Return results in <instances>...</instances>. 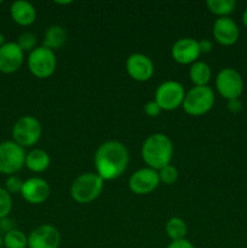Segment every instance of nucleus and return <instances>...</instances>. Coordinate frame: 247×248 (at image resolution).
I'll return each mask as SVG.
<instances>
[{"instance_id":"5701e85b","label":"nucleus","mask_w":247,"mask_h":248,"mask_svg":"<svg viewBox=\"0 0 247 248\" xmlns=\"http://www.w3.org/2000/svg\"><path fill=\"white\" fill-rule=\"evenodd\" d=\"M5 248H27L28 247V237L21 230L15 229L4 235Z\"/></svg>"},{"instance_id":"c9c22d12","label":"nucleus","mask_w":247,"mask_h":248,"mask_svg":"<svg viewBox=\"0 0 247 248\" xmlns=\"http://www.w3.org/2000/svg\"><path fill=\"white\" fill-rule=\"evenodd\" d=\"M2 245H4V237L0 234V248H2Z\"/></svg>"},{"instance_id":"dca6fc26","label":"nucleus","mask_w":247,"mask_h":248,"mask_svg":"<svg viewBox=\"0 0 247 248\" xmlns=\"http://www.w3.org/2000/svg\"><path fill=\"white\" fill-rule=\"evenodd\" d=\"M24 52L17 43H6L0 47V72L12 74L23 64Z\"/></svg>"},{"instance_id":"ddd939ff","label":"nucleus","mask_w":247,"mask_h":248,"mask_svg":"<svg viewBox=\"0 0 247 248\" xmlns=\"http://www.w3.org/2000/svg\"><path fill=\"white\" fill-rule=\"evenodd\" d=\"M50 186L40 177H31L23 182L21 195L27 202L31 205H40L50 196Z\"/></svg>"},{"instance_id":"4468645a","label":"nucleus","mask_w":247,"mask_h":248,"mask_svg":"<svg viewBox=\"0 0 247 248\" xmlns=\"http://www.w3.org/2000/svg\"><path fill=\"white\" fill-rule=\"evenodd\" d=\"M171 55L179 64H193L200 56L199 41L191 38L178 39L172 46Z\"/></svg>"},{"instance_id":"0eeeda50","label":"nucleus","mask_w":247,"mask_h":248,"mask_svg":"<svg viewBox=\"0 0 247 248\" xmlns=\"http://www.w3.org/2000/svg\"><path fill=\"white\" fill-rule=\"evenodd\" d=\"M43 133L41 124L34 116L24 115L15 123L12 127V138L14 142L22 148L31 147L39 142Z\"/></svg>"},{"instance_id":"6e6552de","label":"nucleus","mask_w":247,"mask_h":248,"mask_svg":"<svg viewBox=\"0 0 247 248\" xmlns=\"http://www.w3.org/2000/svg\"><path fill=\"white\" fill-rule=\"evenodd\" d=\"M185 97L183 85L174 80H169L157 86L154 101L159 104L161 110H176L182 107Z\"/></svg>"},{"instance_id":"f8f14e48","label":"nucleus","mask_w":247,"mask_h":248,"mask_svg":"<svg viewBox=\"0 0 247 248\" xmlns=\"http://www.w3.org/2000/svg\"><path fill=\"white\" fill-rule=\"evenodd\" d=\"M126 70L133 80L144 82L154 74V63L143 53H132L126 60Z\"/></svg>"},{"instance_id":"f704fd0d","label":"nucleus","mask_w":247,"mask_h":248,"mask_svg":"<svg viewBox=\"0 0 247 248\" xmlns=\"http://www.w3.org/2000/svg\"><path fill=\"white\" fill-rule=\"evenodd\" d=\"M56 4L58 5H68V4H72V1L70 0H68V1H55Z\"/></svg>"},{"instance_id":"b1692460","label":"nucleus","mask_w":247,"mask_h":248,"mask_svg":"<svg viewBox=\"0 0 247 248\" xmlns=\"http://www.w3.org/2000/svg\"><path fill=\"white\" fill-rule=\"evenodd\" d=\"M160 178V183H164L165 186H172L177 182L178 179V171L174 166H172L171 164L167 165V166L162 167L161 170L157 171Z\"/></svg>"},{"instance_id":"1a4fd4ad","label":"nucleus","mask_w":247,"mask_h":248,"mask_svg":"<svg viewBox=\"0 0 247 248\" xmlns=\"http://www.w3.org/2000/svg\"><path fill=\"white\" fill-rule=\"evenodd\" d=\"M216 89L225 99L239 98L244 91V80L234 68H224L216 78Z\"/></svg>"},{"instance_id":"2eb2a0df","label":"nucleus","mask_w":247,"mask_h":248,"mask_svg":"<svg viewBox=\"0 0 247 248\" xmlns=\"http://www.w3.org/2000/svg\"><path fill=\"white\" fill-rule=\"evenodd\" d=\"M213 38L224 46H232L240 36V29L234 19L230 17H218L213 23Z\"/></svg>"},{"instance_id":"72a5a7b5","label":"nucleus","mask_w":247,"mask_h":248,"mask_svg":"<svg viewBox=\"0 0 247 248\" xmlns=\"http://www.w3.org/2000/svg\"><path fill=\"white\" fill-rule=\"evenodd\" d=\"M5 36H4V34H1L0 33V47H1L2 45H5Z\"/></svg>"},{"instance_id":"9b49d317","label":"nucleus","mask_w":247,"mask_h":248,"mask_svg":"<svg viewBox=\"0 0 247 248\" xmlns=\"http://www.w3.org/2000/svg\"><path fill=\"white\" fill-rule=\"evenodd\" d=\"M60 245V232L51 224L39 225L28 236V248H58Z\"/></svg>"},{"instance_id":"f03ea898","label":"nucleus","mask_w":247,"mask_h":248,"mask_svg":"<svg viewBox=\"0 0 247 248\" xmlns=\"http://www.w3.org/2000/svg\"><path fill=\"white\" fill-rule=\"evenodd\" d=\"M173 156V143L164 133H153L142 145V159L148 167L159 171L171 164Z\"/></svg>"},{"instance_id":"2f4dec72","label":"nucleus","mask_w":247,"mask_h":248,"mask_svg":"<svg viewBox=\"0 0 247 248\" xmlns=\"http://www.w3.org/2000/svg\"><path fill=\"white\" fill-rule=\"evenodd\" d=\"M213 44L212 41L208 40V39H202V40L199 41V48H200V53H210L212 51Z\"/></svg>"},{"instance_id":"4be33fe9","label":"nucleus","mask_w":247,"mask_h":248,"mask_svg":"<svg viewBox=\"0 0 247 248\" xmlns=\"http://www.w3.org/2000/svg\"><path fill=\"white\" fill-rule=\"evenodd\" d=\"M206 6L213 15L219 17H229L236 7L235 0H207Z\"/></svg>"},{"instance_id":"aec40b11","label":"nucleus","mask_w":247,"mask_h":248,"mask_svg":"<svg viewBox=\"0 0 247 248\" xmlns=\"http://www.w3.org/2000/svg\"><path fill=\"white\" fill-rule=\"evenodd\" d=\"M67 41V31L61 26H51L45 31L43 40V46L55 51L62 47Z\"/></svg>"},{"instance_id":"a878e982","label":"nucleus","mask_w":247,"mask_h":248,"mask_svg":"<svg viewBox=\"0 0 247 248\" xmlns=\"http://www.w3.org/2000/svg\"><path fill=\"white\" fill-rule=\"evenodd\" d=\"M17 45L21 47V50L28 51V52H31L34 48L36 47V36L34 35L31 31H26V33L21 34L18 36V40H17Z\"/></svg>"},{"instance_id":"c85d7f7f","label":"nucleus","mask_w":247,"mask_h":248,"mask_svg":"<svg viewBox=\"0 0 247 248\" xmlns=\"http://www.w3.org/2000/svg\"><path fill=\"white\" fill-rule=\"evenodd\" d=\"M15 229H16V228H15V222L11 218L6 217L0 219V232H4V234H7V232H12V230Z\"/></svg>"},{"instance_id":"cd10ccee","label":"nucleus","mask_w":247,"mask_h":248,"mask_svg":"<svg viewBox=\"0 0 247 248\" xmlns=\"http://www.w3.org/2000/svg\"><path fill=\"white\" fill-rule=\"evenodd\" d=\"M144 111L148 116H150V118H156V116H159L160 113H161V108H160L159 104L155 101H149L144 106Z\"/></svg>"},{"instance_id":"e433bc0d","label":"nucleus","mask_w":247,"mask_h":248,"mask_svg":"<svg viewBox=\"0 0 247 248\" xmlns=\"http://www.w3.org/2000/svg\"><path fill=\"white\" fill-rule=\"evenodd\" d=\"M0 4H1V1H0Z\"/></svg>"},{"instance_id":"7ed1b4c3","label":"nucleus","mask_w":247,"mask_h":248,"mask_svg":"<svg viewBox=\"0 0 247 248\" xmlns=\"http://www.w3.org/2000/svg\"><path fill=\"white\" fill-rule=\"evenodd\" d=\"M103 188L104 181L98 174L86 172L74 179L70 186V195L77 203H90L101 195Z\"/></svg>"},{"instance_id":"a211bd4d","label":"nucleus","mask_w":247,"mask_h":248,"mask_svg":"<svg viewBox=\"0 0 247 248\" xmlns=\"http://www.w3.org/2000/svg\"><path fill=\"white\" fill-rule=\"evenodd\" d=\"M51 164L50 155L43 149H33L27 154L26 165L27 169L35 173H41L46 171Z\"/></svg>"},{"instance_id":"9d476101","label":"nucleus","mask_w":247,"mask_h":248,"mask_svg":"<svg viewBox=\"0 0 247 248\" xmlns=\"http://www.w3.org/2000/svg\"><path fill=\"white\" fill-rule=\"evenodd\" d=\"M159 173L150 167L136 171L128 179V188L136 195H148L159 186Z\"/></svg>"},{"instance_id":"473e14b6","label":"nucleus","mask_w":247,"mask_h":248,"mask_svg":"<svg viewBox=\"0 0 247 248\" xmlns=\"http://www.w3.org/2000/svg\"><path fill=\"white\" fill-rule=\"evenodd\" d=\"M242 22H244V24H245V26L247 27V9L245 10L244 15H242Z\"/></svg>"},{"instance_id":"f3484780","label":"nucleus","mask_w":247,"mask_h":248,"mask_svg":"<svg viewBox=\"0 0 247 248\" xmlns=\"http://www.w3.org/2000/svg\"><path fill=\"white\" fill-rule=\"evenodd\" d=\"M10 14H11L12 19L22 27L31 26L36 19L35 7L26 0H17L12 2L10 7Z\"/></svg>"},{"instance_id":"412c9836","label":"nucleus","mask_w":247,"mask_h":248,"mask_svg":"<svg viewBox=\"0 0 247 248\" xmlns=\"http://www.w3.org/2000/svg\"><path fill=\"white\" fill-rule=\"evenodd\" d=\"M165 230H166L167 236L171 239V241H177V240L185 239L188 228H186L185 222L182 218L172 217L167 220Z\"/></svg>"},{"instance_id":"bb28decb","label":"nucleus","mask_w":247,"mask_h":248,"mask_svg":"<svg viewBox=\"0 0 247 248\" xmlns=\"http://www.w3.org/2000/svg\"><path fill=\"white\" fill-rule=\"evenodd\" d=\"M22 186H23V181L17 176H9L6 181H5V186H6L5 189L10 194L21 193Z\"/></svg>"},{"instance_id":"39448f33","label":"nucleus","mask_w":247,"mask_h":248,"mask_svg":"<svg viewBox=\"0 0 247 248\" xmlns=\"http://www.w3.org/2000/svg\"><path fill=\"white\" fill-rule=\"evenodd\" d=\"M28 69L38 79H47L57 68V58L55 51L46 48L45 46H39L34 48L28 56Z\"/></svg>"},{"instance_id":"20e7f679","label":"nucleus","mask_w":247,"mask_h":248,"mask_svg":"<svg viewBox=\"0 0 247 248\" xmlns=\"http://www.w3.org/2000/svg\"><path fill=\"white\" fill-rule=\"evenodd\" d=\"M215 93L210 86H194L185 92L182 107L190 116H201L212 109Z\"/></svg>"},{"instance_id":"423d86ee","label":"nucleus","mask_w":247,"mask_h":248,"mask_svg":"<svg viewBox=\"0 0 247 248\" xmlns=\"http://www.w3.org/2000/svg\"><path fill=\"white\" fill-rule=\"evenodd\" d=\"M24 148L14 140H4L0 143V173L14 176L26 165Z\"/></svg>"},{"instance_id":"6ab92c4d","label":"nucleus","mask_w":247,"mask_h":248,"mask_svg":"<svg viewBox=\"0 0 247 248\" xmlns=\"http://www.w3.org/2000/svg\"><path fill=\"white\" fill-rule=\"evenodd\" d=\"M211 77H212V70L206 62L196 61L195 63L190 65L189 78H190V81L193 82L194 86H208Z\"/></svg>"},{"instance_id":"c756f323","label":"nucleus","mask_w":247,"mask_h":248,"mask_svg":"<svg viewBox=\"0 0 247 248\" xmlns=\"http://www.w3.org/2000/svg\"><path fill=\"white\" fill-rule=\"evenodd\" d=\"M167 248H195V246L186 239H183L177 240V241H171V244L167 246Z\"/></svg>"},{"instance_id":"7c9ffc66","label":"nucleus","mask_w":247,"mask_h":248,"mask_svg":"<svg viewBox=\"0 0 247 248\" xmlns=\"http://www.w3.org/2000/svg\"><path fill=\"white\" fill-rule=\"evenodd\" d=\"M227 106H228V109H229L232 113H239V111L242 109V103L241 101H240V98L229 99Z\"/></svg>"},{"instance_id":"393cba45","label":"nucleus","mask_w":247,"mask_h":248,"mask_svg":"<svg viewBox=\"0 0 247 248\" xmlns=\"http://www.w3.org/2000/svg\"><path fill=\"white\" fill-rule=\"evenodd\" d=\"M12 210L11 194L6 189L0 186V219L9 217Z\"/></svg>"},{"instance_id":"f257e3e1","label":"nucleus","mask_w":247,"mask_h":248,"mask_svg":"<svg viewBox=\"0 0 247 248\" xmlns=\"http://www.w3.org/2000/svg\"><path fill=\"white\" fill-rule=\"evenodd\" d=\"M130 156L128 150L118 140H107L102 143L94 154L96 173L106 181L119 178L127 169Z\"/></svg>"}]
</instances>
